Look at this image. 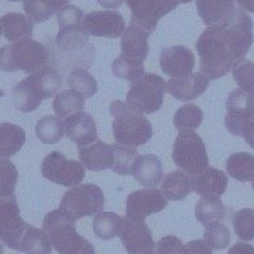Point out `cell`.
I'll return each instance as SVG.
<instances>
[{
  "instance_id": "obj_1",
  "label": "cell",
  "mask_w": 254,
  "mask_h": 254,
  "mask_svg": "<svg viewBox=\"0 0 254 254\" xmlns=\"http://www.w3.org/2000/svg\"><path fill=\"white\" fill-rule=\"evenodd\" d=\"M253 44V21L245 10L237 9L225 21L209 26L198 38L196 50L200 71L209 79H219L243 60Z\"/></svg>"
},
{
  "instance_id": "obj_2",
  "label": "cell",
  "mask_w": 254,
  "mask_h": 254,
  "mask_svg": "<svg viewBox=\"0 0 254 254\" xmlns=\"http://www.w3.org/2000/svg\"><path fill=\"white\" fill-rule=\"evenodd\" d=\"M61 81V75L50 65L30 73L13 88L14 106L23 113L36 110L43 100L58 93Z\"/></svg>"
},
{
  "instance_id": "obj_3",
  "label": "cell",
  "mask_w": 254,
  "mask_h": 254,
  "mask_svg": "<svg viewBox=\"0 0 254 254\" xmlns=\"http://www.w3.org/2000/svg\"><path fill=\"white\" fill-rule=\"evenodd\" d=\"M50 60L47 47L33 38H23L0 48V69L6 72L33 73L47 66Z\"/></svg>"
},
{
  "instance_id": "obj_4",
  "label": "cell",
  "mask_w": 254,
  "mask_h": 254,
  "mask_svg": "<svg viewBox=\"0 0 254 254\" xmlns=\"http://www.w3.org/2000/svg\"><path fill=\"white\" fill-rule=\"evenodd\" d=\"M43 229L58 254H95L93 246L76 232L75 220L61 209L47 213Z\"/></svg>"
},
{
  "instance_id": "obj_5",
  "label": "cell",
  "mask_w": 254,
  "mask_h": 254,
  "mask_svg": "<svg viewBox=\"0 0 254 254\" xmlns=\"http://www.w3.org/2000/svg\"><path fill=\"white\" fill-rule=\"evenodd\" d=\"M110 113L113 116V136L119 144L137 147L145 144L153 137L151 123L143 113L125 102L115 100L110 105Z\"/></svg>"
},
{
  "instance_id": "obj_6",
  "label": "cell",
  "mask_w": 254,
  "mask_h": 254,
  "mask_svg": "<svg viewBox=\"0 0 254 254\" xmlns=\"http://www.w3.org/2000/svg\"><path fill=\"white\" fill-rule=\"evenodd\" d=\"M173 160L178 168L190 177L198 175L209 168L205 144L193 130H181L175 138Z\"/></svg>"
},
{
  "instance_id": "obj_7",
  "label": "cell",
  "mask_w": 254,
  "mask_h": 254,
  "mask_svg": "<svg viewBox=\"0 0 254 254\" xmlns=\"http://www.w3.org/2000/svg\"><path fill=\"white\" fill-rule=\"evenodd\" d=\"M167 82L160 75L144 73L131 82L126 103L140 113L151 115L163 106Z\"/></svg>"
},
{
  "instance_id": "obj_8",
  "label": "cell",
  "mask_w": 254,
  "mask_h": 254,
  "mask_svg": "<svg viewBox=\"0 0 254 254\" xmlns=\"http://www.w3.org/2000/svg\"><path fill=\"white\" fill-rule=\"evenodd\" d=\"M105 206L103 192L95 184H79L64 193L60 209L75 222L78 219L93 216Z\"/></svg>"
},
{
  "instance_id": "obj_9",
  "label": "cell",
  "mask_w": 254,
  "mask_h": 254,
  "mask_svg": "<svg viewBox=\"0 0 254 254\" xmlns=\"http://www.w3.org/2000/svg\"><path fill=\"white\" fill-rule=\"evenodd\" d=\"M41 174L48 181L72 188L83 181L86 173L82 163L68 160L60 151H53L43 160Z\"/></svg>"
},
{
  "instance_id": "obj_10",
  "label": "cell",
  "mask_w": 254,
  "mask_h": 254,
  "mask_svg": "<svg viewBox=\"0 0 254 254\" xmlns=\"http://www.w3.org/2000/svg\"><path fill=\"white\" fill-rule=\"evenodd\" d=\"M131 10L130 24L141 28L147 34H151L157 27L160 18L173 11L178 0H125Z\"/></svg>"
},
{
  "instance_id": "obj_11",
  "label": "cell",
  "mask_w": 254,
  "mask_h": 254,
  "mask_svg": "<svg viewBox=\"0 0 254 254\" xmlns=\"http://www.w3.org/2000/svg\"><path fill=\"white\" fill-rule=\"evenodd\" d=\"M226 109L225 125L229 133L242 136L246 125L254 120V93H247L242 89L232 91L227 98Z\"/></svg>"
},
{
  "instance_id": "obj_12",
  "label": "cell",
  "mask_w": 254,
  "mask_h": 254,
  "mask_svg": "<svg viewBox=\"0 0 254 254\" xmlns=\"http://www.w3.org/2000/svg\"><path fill=\"white\" fill-rule=\"evenodd\" d=\"M167 198L157 188H147L131 192L127 196L126 218L134 222H144L153 213L167 208Z\"/></svg>"
},
{
  "instance_id": "obj_13",
  "label": "cell",
  "mask_w": 254,
  "mask_h": 254,
  "mask_svg": "<svg viewBox=\"0 0 254 254\" xmlns=\"http://www.w3.org/2000/svg\"><path fill=\"white\" fill-rule=\"evenodd\" d=\"M120 239L128 254H157L153 235L144 222L123 218Z\"/></svg>"
},
{
  "instance_id": "obj_14",
  "label": "cell",
  "mask_w": 254,
  "mask_h": 254,
  "mask_svg": "<svg viewBox=\"0 0 254 254\" xmlns=\"http://www.w3.org/2000/svg\"><path fill=\"white\" fill-rule=\"evenodd\" d=\"M83 27L86 31L96 37L116 38L125 33V18L115 10L91 11L83 18Z\"/></svg>"
},
{
  "instance_id": "obj_15",
  "label": "cell",
  "mask_w": 254,
  "mask_h": 254,
  "mask_svg": "<svg viewBox=\"0 0 254 254\" xmlns=\"http://www.w3.org/2000/svg\"><path fill=\"white\" fill-rule=\"evenodd\" d=\"M160 65L165 75H170L171 78H184L193 71L195 55L185 46L167 47L161 51Z\"/></svg>"
},
{
  "instance_id": "obj_16",
  "label": "cell",
  "mask_w": 254,
  "mask_h": 254,
  "mask_svg": "<svg viewBox=\"0 0 254 254\" xmlns=\"http://www.w3.org/2000/svg\"><path fill=\"white\" fill-rule=\"evenodd\" d=\"M65 134L79 147L89 145L98 140L96 122L86 112H76L65 119Z\"/></svg>"
},
{
  "instance_id": "obj_17",
  "label": "cell",
  "mask_w": 254,
  "mask_h": 254,
  "mask_svg": "<svg viewBox=\"0 0 254 254\" xmlns=\"http://www.w3.org/2000/svg\"><path fill=\"white\" fill-rule=\"evenodd\" d=\"M209 81L210 79L203 72L190 73L184 78H171L167 82V91L170 92L175 99L190 102V100L199 98L200 95L208 89Z\"/></svg>"
},
{
  "instance_id": "obj_18",
  "label": "cell",
  "mask_w": 254,
  "mask_h": 254,
  "mask_svg": "<svg viewBox=\"0 0 254 254\" xmlns=\"http://www.w3.org/2000/svg\"><path fill=\"white\" fill-rule=\"evenodd\" d=\"M79 161L89 171H103L115 164L113 144H106L100 140L89 145L79 147Z\"/></svg>"
},
{
  "instance_id": "obj_19",
  "label": "cell",
  "mask_w": 254,
  "mask_h": 254,
  "mask_svg": "<svg viewBox=\"0 0 254 254\" xmlns=\"http://www.w3.org/2000/svg\"><path fill=\"white\" fill-rule=\"evenodd\" d=\"M192 190L200 196H218L220 198L227 188L229 178L223 171L209 167L203 173L190 177Z\"/></svg>"
},
{
  "instance_id": "obj_20",
  "label": "cell",
  "mask_w": 254,
  "mask_h": 254,
  "mask_svg": "<svg viewBox=\"0 0 254 254\" xmlns=\"http://www.w3.org/2000/svg\"><path fill=\"white\" fill-rule=\"evenodd\" d=\"M131 175L145 188H155L163 182V163L154 154L138 155L133 164Z\"/></svg>"
},
{
  "instance_id": "obj_21",
  "label": "cell",
  "mask_w": 254,
  "mask_h": 254,
  "mask_svg": "<svg viewBox=\"0 0 254 254\" xmlns=\"http://www.w3.org/2000/svg\"><path fill=\"white\" fill-rule=\"evenodd\" d=\"M148 37L141 28L128 26L122 34V54L127 60H131L134 63L144 64V60L148 54Z\"/></svg>"
},
{
  "instance_id": "obj_22",
  "label": "cell",
  "mask_w": 254,
  "mask_h": 254,
  "mask_svg": "<svg viewBox=\"0 0 254 254\" xmlns=\"http://www.w3.org/2000/svg\"><path fill=\"white\" fill-rule=\"evenodd\" d=\"M196 9L206 26H215L236 11V0H196Z\"/></svg>"
},
{
  "instance_id": "obj_23",
  "label": "cell",
  "mask_w": 254,
  "mask_h": 254,
  "mask_svg": "<svg viewBox=\"0 0 254 254\" xmlns=\"http://www.w3.org/2000/svg\"><path fill=\"white\" fill-rule=\"evenodd\" d=\"M33 26L34 23L26 14L11 11L0 17L1 33L11 43L23 40V38H30L33 34Z\"/></svg>"
},
{
  "instance_id": "obj_24",
  "label": "cell",
  "mask_w": 254,
  "mask_h": 254,
  "mask_svg": "<svg viewBox=\"0 0 254 254\" xmlns=\"http://www.w3.org/2000/svg\"><path fill=\"white\" fill-rule=\"evenodd\" d=\"M27 223L20 215H11L0 219V242L11 250L21 252V242Z\"/></svg>"
},
{
  "instance_id": "obj_25",
  "label": "cell",
  "mask_w": 254,
  "mask_h": 254,
  "mask_svg": "<svg viewBox=\"0 0 254 254\" xmlns=\"http://www.w3.org/2000/svg\"><path fill=\"white\" fill-rule=\"evenodd\" d=\"M26 143V131L13 123H0V157L9 158L17 154Z\"/></svg>"
},
{
  "instance_id": "obj_26",
  "label": "cell",
  "mask_w": 254,
  "mask_h": 254,
  "mask_svg": "<svg viewBox=\"0 0 254 254\" xmlns=\"http://www.w3.org/2000/svg\"><path fill=\"white\" fill-rule=\"evenodd\" d=\"M69 0H23L26 16L33 23H43L65 7Z\"/></svg>"
},
{
  "instance_id": "obj_27",
  "label": "cell",
  "mask_w": 254,
  "mask_h": 254,
  "mask_svg": "<svg viewBox=\"0 0 254 254\" xmlns=\"http://www.w3.org/2000/svg\"><path fill=\"white\" fill-rule=\"evenodd\" d=\"M192 181L187 173L173 171L164 177L161 182V192L170 200H181L192 192Z\"/></svg>"
},
{
  "instance_id": "obj_28",
  "label": "cell",
  "mask_w": 254,
  "mask_h": 254,
  "mask_svg": "<svg viewBox=\"0 0 254 254\" xmlns=\"http://www.w3.org/2000/svg\"><path fill=\"white\" fill-rule=\"evenodd\" d=\"M51 239L44 229L28 225L21 242V252L24 254H50L53 250Z\"/></svg>"
},
{
  "instance_id": "obj_29",
  "label": "cell",
  "mask_w": 254,
  "mask_h": 254,
  "mask_svg": "<svg viewBox=\"0 0 254 254\" xmlns=\"http://www.w3.org/2000/svg\"><path fill=\"white\" fill-rule=\"evenodd\" d=\"M195 216L202 225L222 222L226 216V208L218 196H202L195 205Z\"/></svg>"
},
{
  "instance_id": "obj_30",
  "label": "cell",
  "mask_w": 254,
  "mask_h": 254,
  "mask_svg": "<svg viewBox=\"0 0 254 254\" xmlns=\"http://www.w3.org/2000/svg\"><path fill=\"white\" fill-rule=\"evenodd\" d=\"M123 218L115 212H99L93 218V233L102 240H110L120 236Z\"/></svg>"
},
{
  "instance_id": "obj_31",
  "label": "cell",
  "mask_w": 254,
  "mask_h": 254,
  "mask_svg": "<svg viewBox=\"0 0 254 254\" xmlns=\"http://www.w3.org/2000/svg\"><path fill=\"white\" fill-rule=\"evenodd\" d=\"M226 170L232 178L242 182H252L254 178V155L235 153L226 161Z\"/></svg>"
},
{
  "instance_id": "obj_32",
  "label": "cell",
  "mask_w": 254,
  "mask_h": 254,
  "mask_svg": "<svg viewBox=\"0 0 254 254\" xmlns=\"http://www.w3.org/2000/svg\"><path fill=\"white\" fill-rule=\"evenodd\" d=\"M85 96H82L79 92L73 89H66V91L57 93L53 102V108L58 118H66L71 113L82 112L85 106Z\"/></svg>"
},
{
  "instance_id": "obj_33",
  "label": "cell",
  "mask_w": 254,
  "mask_h": 254,
  "mask_svg": "<svg viewBox=\"0 0 254 254\" xmlns=\"http://www.w3.org/2000/svg\"><path fill=\"white\" fill-rule=\"evenodd\" d=\"M36 134L44 144H55L65 134V126L58 116H44L36 125Z\"/></svg>"
},
{
  "instance_id": "obj_34",
  "label": "cell",
  "mask_w": 254,
  "mask_h": 254,
  "mask_svg": "<svg viewBox=\"0 0 254 254\" xmlns=\"http://www.w3.org/2000/svg\"><path fill=\"white\" fill-rule=\"evenodd\" d=\"M69 89L79 92L85 98H92L98 92V82L83 68H75L68 76Z\"/></svg>"
},
{
  "instance_id": "obj_35",
  "label": "cell",
  "mask_w": 254,
  "mask_h": 254,
  "mask_svg": "<svg viewBox=\"0 0 254 254\" xmlns=\"http://www.w3.org/2000/svg\"><path fill=\"white\" fill-rule=\"evenodd\" d=\"M203 120V112L198 105H184L175 112L174 125L181 130H195Z\"/></svg>"
},
{
  "instance_id": "obj_36",
  "label": "cell",
  "mask_w": 254,
  "mask_h": 254,
  "mask_svg": "<svg viewBox=\"0 0 254 254\" xmlns=\"http://www.w3.org/2000/svg\"><path fill=\"white\" fill-rule=\"evenodd\" d=\"M115 148V164L112 167V170L119 175H128L131 174L133 164L136 161L137 150L134 147H128L123 144H113Z\"/></svg>"
},
{
  "instance_id": "obj_37",
  "label": "cell",
  "mask_w": 254,
  "mask_h": 254,
  "mask_svg": "<svg viewBox=\"0 0 254 254\" xmlns=\"http://www.w3.org/2000/svg\"><path fill=\"white\" fill-rule=\"evenodd\" d=\"M203 240L213 250L226 249L230 243V232L222 222H212L205 225Z\"/></svg>"
},
{
  "instance_id": "obj_38",
  "label": "cell",
  "mask_w": 254,
  "mask_h": 254,
  "mask_svg": "<svg viewBox=\"0 0 254 254\" xmlns=\"http://www.w3.org/2000/svg\"><path fill=\"white\" fill-rule=\"evenodd\" d=\"M112 72L115 76L133 82L138 79L141 75H144V64L134 63L131 60H127L123 55H119L112 64Z\"/></svg>"
},
{
  "instance_id": "obj_39",
  "label": "cell",
  "mask_w": 254,
  "mask_h": 254,
  "mask_svg": "<svg viewBox=\"0 0 254 254\" xmlns=\"http://www.w3.org/2000/svg\"><path fill=\"white\" fill-rule=\"evenodd\" d=\"M232 73L235 82L239 85V89L254 93V63L243 58L233 65Z\"/></svg>"
},
{
  "instance_id": "obj_40",
  "label": "cell",
  "mask_w": 254,
  "mask_h": 254,
  "mask_svg": "<svg viewBox=\"0 0 254 254\" xmlns=\"http://www.w3.org/2000/svg\"><path fill=\"white\" fill-rule=\"evenodd\" d=\"M18 173L16 165L7 158L0 157V196L14 195Z\"/></svg>"
},
{
  "instance_id": "obj_41",
  "label": "cell",
  "mask_w": 254,
  "mask_h": 254,
  "mask_svg": "<svg viewBox=\"0 0 254 254\" xmlns=\"http://www.w3.org/2000/svg\"><path fill=\"white\" fill-rule=\"evenodd\" d=\"M233 227L237 237L243 242L254 239V209H242L233 216Z\"/></svg>"
},
{
  "instance_id": "obj_42",
  "label": "cell",
  "mask_w": 254,
  "mask_h": 254,
  "mask_svg": "<svg viewBox=\"0 0 254 254\" xmlns=\"http://www.w3.org/2000/svg\"><path fill=\"white\" fill-rule=\"evenodd\" d=\"M57 18H58V24L61 26H68V24H78V23H83V13L79 7L72 6V4H66L65 7L60 10L57 13Z\"/></svg>"
},
{
  "instance_id": "obj_43",
  "label": "cell",
  "mask_w": 254,
  "mask_h": 254,
  "mask_svg": "<svg viewBox=\"0 0 254 254\" xmlns=\"http://www.w3.org/2000/svg\"><path fill=\"white\" fill-rule=\"evenodd\" d=\"M157 254H185V245L178 237L165 236L157 243Z\"/></svg>"
},
{
  "instance_id": "obj_44",
  "label": "cell",
  "mask_w": 254,
  "mask_h": 254,
  "mask_svg": "<svg viewBox=\"0 0 254 254\" xmlns=\"http://www.w3.org/2000/svg\"><path fill=\"white\" fill-rule=\"evenodd\" d=\"M11 215H20L16 195L11 196H0V219L11 216Z\"/></svg>"
},
{
  "instance_id": "obj_45",
  "label": "cell",
  "mask_w": 254,
  "mask_h": 254,
  "mask_svg": "<svg viewBox=\"0 0 254 254\" xmlns=\"http://www.w3.org/2000/svg\"><path fill=\"white\" fill-rule=\"evenodd\" d=\"M185 254H212V249L205 240H192L185 245Z\"/></svg>"
},
{
  "instance_id": "obj_46",
  "label": "cell",
  "mask_w": 254,
  "mask_h": 254,
  "mask_svg": "<svg viewBox=\"0 0 254 254\" xmlns=\"http://www.w3.org/2000/svg\"><path fill=\"white\" fill-rule=\"evenodd\" d=\"M229 254H254V247L252 245H249V243L240 242V243L232 246Z\"/></svg>"
},
{
  "instance_id": "obj_47",
  "label": "cell",
  "mask_w": 254,
  "mask_h": 254,
  "mask_svg": "<svg viewBox=\"0 0 254 254\" xmlns=\"http://www.w3.org/2000/svg\"><path fill=\"white\" fill-rule=\"evenodd\" d=\"M242 137L246 140V143L250 145L252 148H254V120L253 122H249L246 127L243 128V133Z\"/></svg>"
},
{
  "instance_id": "obj_48",
  "label": "cell",
  "mask_w": 254,
  "mask_h": 254,
  "mask_svg": "<svg viewBox=\"0 0 254 254\" xmlns=\"http://www.w3.org/2000/svg\"><path fill=\"white\" fill-rule=\"evenodd\" d=\"M98 3L105 9H119L125 3V0H98Z\"/></svg>"
},
{
  "instance_id": "obj_49",
  "label": "cell",
  "mask_w": 254,
  "mask_h": 254,
  "mask_svg": "<svg viewBox=\"0 0 254 254\" xmlns=\"http://www.w3.org/2000/svg\"><path fill=\"white\" fill-rule=\"evenodd\" d=\"M237 4L242 10L254 13V0H237Z\"/></svg>"
},
{
  "instance_id": "obj_50",
  "label": "cell",
  "mask_w": 254,
  "mask_h": 254,
  "mask_svg": "<svg viewBox=\"0 0 254 254\" xmlns=\"http://www.w3.org/2000/svg\"><path fill=\"white\" fill-rule=\"evenodd\" d=\"M0 254H4V249H3V245H1V242H0Z\"/></svg>"
},
{
  "instance_id": "obj_51",
  "label": "cell",
  "mask_w": 254,
  "mask_h": 254,
  "mask_svg": "<svg viewBox=\"0 0 254 254\" xmlns=\"http://www.w3.org/2000/svg\"><path fill=\"white\" fill-rule=\"evenodd\" d=\"M180 3H188V1H190V0H178Z\"/></svg>"
},
{
  "instance_id": "obj_52",
  "label": "cell",
  "mask_w": 254,
  "mask_h": 254,
  "mask_svg": "<svg viewBox=\"0 0 254 254\" xmlns=\"http://www.w3.org/2000/svg\"><path fill=\"white\" fill-rule=\"evenodd\" d=\"M252 187H253V190H254V178H253V181H252Z\"/></svg>"
},
{
  "instance_id": "obj_53",
  "label": "cell",
  "mask_w": 254,
  "mask_h": 254,
  "mask_svg": "<svg viewBox=\"0 0 254 254\" xmlns=\"http://www.w3.org/2000/svg\"><path fill=\"white\" fill-rule=\"evenodd\" d=\"M10 1H20V0H10Z\"/></svg>"
},
{
  "instance_id": "obj_54",
  "label": "cell",
  "mask_w": 254,
  "mask_h": 254,
  "mask_svg": "<svg viewBox=\"0 0 254 254\" xmlns=\"http://www.w3.org/2000/svg\"><path fill=\"white\" fill-rule=\"evenodd\" d=\"M0 34H3V33H1V27H0Z\"/></svg>"
}]
</instances>
